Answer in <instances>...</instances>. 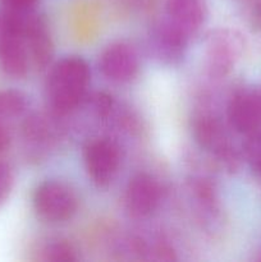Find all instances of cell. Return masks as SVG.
<instances>
[{
  "instance_id": "obj_14",
  "label": "cell",
  "mask_w": 261,
  "mask_h": 262,
  "mask_svg": "<svg viewBox=\"0 0 261 262\" xmlns=\"http://www.w3.org/2000/svg\"><path fill=\"white\" fill-rule=\"evenodd\" d=\"M27 110V100L23 94L15 90L0 91V119L12 123L22 117Z\"/></svg>"
},
{
  "instance_id": "obj_16",
  "label": "cell",
  "mask_w": 261,
  "mask_h": 262,
  "mask_svg": "<svg viewBox=\"0 0 261 262\" xmlns=\"http://www.w3.org/2000/svg\"><path fill=\"white\" fill-rule=\"evenodd\" d=\"M243 152L251 169L261 177V129L247 136Z\"/></svg>"
},
{
  "instance_id": "obj_20",
  "label": "cell",
  "mask_w": 261,
  "mask_h": 262,
  "mask_svg": "<svg viewBox=\"0 0 261 262\" xmlns=\"http://www.w3.org/2000/svg\"><path fill=\"white\" fill-rule=\"evenodd\" d=\"M257 18L260 19V22H261V2H260V4H258V8H257Z\"/></svg>"
},
{
  "instance_id": "obj_6",
  "label": "cell",
  "mask_w": 261,
  "mask_h": 262,
  "mask_svg": "<svg viewBox=\"0 0 261 262\" xmlns=\"http://www.w3.org/2000/svg\"><path fill=\"white\" fill-rule=\"evenodd\" d=\"M242 48V38L234 31L216 30L211 32L207 37L205 50L206 68L210 76L215 78L227 76L240 59Z\"/></svg>"
},
{
  "instance_id": "obj_11",
  "label": "cell",
  "mask_w": 261,
  "mask_h": 262,
  "mask_svg": "<svg viewBox=\"0 0 261 262\" xmlns=\"http://www.w3.org/2000/svg\"><path fill=\"white\" fill-rule=\"evenodd\" d=\"M188 40V36L164 19L151 31L150 49L160 61L176 64L183 59Z\"/></svg>"
},
{
  "instance_id": "obj_2",
  "label": "cell",
  "mask_w": 261,
  "mask_h": 262,
  "mask_svg": "<svg viewBox=\"0 0 261 262\" xmlns=\"http://www.w3.org/2000/svg\"><path fill=\"white\" fill-rule=\"evenodd\" d=\"M26 13L12 12L3 8L0 10V68L13 78H23L31 66L23 32V17Z\"/></svg>"
},
{
  "instance_id": "obj_13",
  "label": "cell",
  "mask_w": 261,
  "mask_h": 262,
  "mask_svg": "<svg viewBox=\"0 0 261 262\" xmlns=\"http://www.w3.org/2000/svg\"><path fill=\"white\" fill-rule=\"evenodd\" d=\"M189 191L192 199L196 201L199 209L204 210L206 214L217 212V194L214 184L204 177H197L189 181Z\"/></svg>"
},
{
  "instance_id": "obj_18",
  "label": "cell",
  "mask_w": 261,
  "mask_h": 262,
  "mask_svg": "<svg viewBox=\"0 0 261 262\" xmlns=\"http://www.w3.org/2000/svg\"><path fill=\"white\" fill-rule=\"evenodd\" d=\"M3 9L12 12H28L35 9L37 0H0Z\"/></svg>"
},
{
  "instance_id": "obj_5",
  "label": "cell",
  "mask_w": 261,
  "mask_h": 262,
  "mask_svg": "<svg viewBox=\"0 0 261 262\" xmlns=\"http://www.w3.org/2000/svg\"><path fill=\"white\" fill-rule=\"evenodd\" d=\"M83 161L91 181L97 187L105 188L114 181L119 170L120 148L112 138H94L84 147Z\"/></svg>"
},
{
  "instance_id": "obj_17",
  "label": "cell",
  "mask_w": 261,
  "mask_h": 262,
  "mask_svg": "<svg viewBox=\"0 0 261 262\" xmlns=\"http://www.w3.org/2000/svg\"><path fill=\"white\" fill-rule=\"evenodd\" d=\"M13 183H14V178H13L12 169L9 168L8 164L0 161V206L10 196Z\"/></svg>"
},
{
  "instance_id": "obj_10",
  "label": "cell",
  "mask_w": 261,
  "mask_h": 262,
  "mask_svg": "<svg viewBox=\"0 0 261 262\" xmlns=\"http://www.w3.org/2000/svg\"><path fill=\"white\" fill-rule=\"evenodd\" d=\"M23 32L31 64L36 68H45L53 56V41L45 19L35 9L27 12L23 17Z\"/></svg>"
},
{
  "instance_id": "obj_9",
  "label": "cell",
  "mask_w": 261,
  "mask_h": 262,
  "mask_svg": "<svg viewBox=\"0 0 261 262\" xmlns=\"http://www.w3.org/2000/svg\"><path fill=\"white\" fill-rule=\"evenodd\" d=\"M161 201V188L153 176L136 174L129 179L124 193V205L128 214L136 219H143L156 211Z\"/></svg>"
},
{
  "instance_id": "obj_8",
  "label": "cell",
  "mask_w": 261,
  "mask_h": 262,
  "mask_svg": "<svg viewBox=\"0 0 261 262\" xmlns=\"http://www.w3.org/2000/svg\"><path fill=\"white\" fill-rule=\"evenodd\" d=\"M99 69L109 81L125 83L137 76L140 58L130 43L115 41L107 45L100 54Z\"/></svg>"
},
{
  "instance_id": "obj_15",
  "label": "cell",
  "mask_w": 261,
  "mask_h": 262,
  "mask_svg": "<svg viewBox=\"0 0 261 262\" xmlns=\"http://www.w3.org/2000/svg\"><path fill=\"white\" fill-rule=\"evenodd\" d=\"M41 260L50 262H68L77 260L73 246L66 241H54L41 250Z\"/></svg>"
},
{
  "instance_id": "obj_4",
  "label": "cell",
  "mask_w": 261,
  "mask_h": 262,
  "mask_svg": "<svg viewBox=\"0 0 261 262\" xmlns=\"http://www.w3.org/2000/svg\"><path fill=\"white\" fill-rule=\"evenodd\" d=\"M193 137L202 150L211 154L225 169L233 170L238 165V155L222 120L214 113L201 112L194 117Z\"/></svg>"
},
{
  "instance_id": "obj_19",
  "label": "cell",
  "mask_w": 261,
  "mask_h": 262,
  "mask_svg": "<svg viewBox=\"0 0 261 262\" xmlns=\"http://www.w3.org/2000/svg\"><path fill=\"white\" fill-rule=\"evenodd\" d=\"M12 142V129L10 123L0 119V152H4L9 148Z\"/></svg>"
},
{
  "instance_id": "obj_1",
  "label": "cell",
  "mask_w": 261,
  "mask_h": 262,
  "mask_svg": "<svg viewBox=\"0 0 261 262\" xmlns=\"http://www.w3.org/2000/svg\"><path fill=\"white\" fill-rule=\"evenodd\" d=\"M91 72L81 56H67L51 67L46 79V99L56 114H68L84 99Z\"/></svg>"
},
{
  "instance_id": "obj_7",
  "label": "cell",
  "mask_w": 261,
  "mask_h": 262,
  "mask_svg": "<svg viewBox=\"0 0 261 262\" xmlns=\"http://www.w3.org/2000/svg\"><path fill=\"white\" fill-rule=\"evenodd\" d=\"M227 118L230 127L242 135H251L261 129V89L242 87L228 102Z\"/></svg>"
},
{
  "instance_id": "obj_12",
  "label": "cell",
  "mask_w": 261,
  "mask_h": 262,
  "mask_svg": "<svg viewBox=\"0 0 261 262\" xmlns=\"http://www.w3.org/2000/svg\"><path fill=\"white\" fill-rule=\"evenodd\" d=\"M165 19L191 37L206 19L204 0H166Z\"/></svg>"
},
{
  "instance_id": "obj_3",
  "label": "cell",
  "mask_w": 261,
  "mask_h": 262,
  "mask_svg": "<svg viewBox=\"0 0 261 262\" xmlns=\"http://www.w3.org/2000/svg\"><path fill=\"white\" fill-rule=\"evenodd\" d=\"M33 207L41 219L49 223H64L76 215L78 199L71 186L61 181L49 179L35 189Z\"/></svg>"
}]
</instances>
